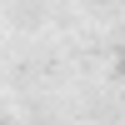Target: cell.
I'll use <instances>...</instances> for the list:
<instances>
[{
  "label": "cell",
  "mask_w": 125,
  "mask_h": 125,
  "mask_svg": "<svg viewBox=\"0 0 125 125\" xmlns=\"http://www.w3.org/2000/svg\"><path fill=\"white\" fill-rule=\"evenodd\" d=\"M120 80H125V50H120Z\"/></svg>",
  "instance_id": "obj_1"
}]
</instances>
